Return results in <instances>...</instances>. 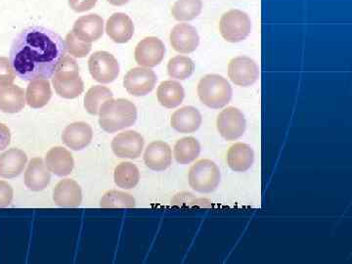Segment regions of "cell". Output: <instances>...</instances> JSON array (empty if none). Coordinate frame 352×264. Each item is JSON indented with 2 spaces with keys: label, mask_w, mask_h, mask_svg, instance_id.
Returning <instances> with one entry per match:
<instances>
[{
  "label": "cell",
  "mask_w": 352,
  "mask_h": 264,
  "mask_svg": "<svg viewBox=\"0 0 352 264\" xmlns=\"http://www.w3.org/2000/svg\"><path fill=\"white\" fill-rule=\"evenodd\" d=\"M66 43L59 34L34 25L27 28L14 38L9 60L21 80H48L66 56Z\"/></svg>",
  "instance_id": "6da1fadb"
},
{
  "label": "cell",
  "mask_w": 352,
  "mask_h": 264,
  "mask_svg": "<svg viewBox=\"0 0 352 264\" xmlns=\"http://www.w3.org/2000/svg\"><path fill=\"white\" fill-rule=\"evenodd\" d=\"M98 115L101 129L113 133L135 124L138 109L126 99H111L102 105Z\"/></svg>",
  "instance_id": "7a4b0ae2"
},
{
  "label": "cell",
  "mask_w": 352,
  "mask_h": 264,
  "mask_svg": "<svg viewBox=\"0 0 352 264\" xmlns=\"http://www.w3.org/2000/svg\"><path fill=\"white\" fill-rule=\"evenodd\" d=\"M52 83L55 91L62 98L75 99L82 94L85 85L75 59L69 56L62 59L53 75Z\"/></svg>",
  "instance_id": "3957f363"
},
{
  "label": "cell",
  "mask_w": 352,
  "mask_h": 264,
  "mask_svg": "<svg viewBox=\"0 0 352 264\" xmlns=\"http://www.w3.org/2000/svg\"><path fill=\"white\" fill-rule=\"evenodd\" d=\"M198 96L208 108H223L232 98V87L223 76L207 75L199 82Z\"/></svg>",
  "instance_id": "277c9868"
},
{
  "label": "cell",
  "mask_w": 352,
  "mask_h": 264,
  "mask_svg": "<svg viewBox=\"0 0 352 264\" xmlns=\"http://www.w3.org/2000/svg\"><path fill=\"white\" fill-rule=\"evenodd\" d=\"M189 184L199 193L208 194L219 187L221 175L217 164L210 160L197 162L189 170Z\"/></svg>",
  "instance_id": "5b68a950"
},
{
  "label": "cell",
  "mask_w": 352,
  "mask_h": 264,
  "mask_svg": "<svg viewBox=\"0 0 352 264\" xmlns=\"http://www.w3.org/2000/svg\"><path fill=\"white\" fill-rule=\"evenodd\" d=\"M252 21L247 13L241 10H230L222 15L219 22L222 38L231 43H240L252 32Z\"/></svg>",
  "instance_id": "8992f818"
},
{
  "label": "cell",
  "mask_w": 352,
  "mask_h": 264,
  "mask_svg": "<svg viewBox=\"0 0 352 264\" xmlns=\"http://www.w3.org/2000/svg\"><path fill=\"white\" fill-rule=\"evenodd\" d=\"M88 69L92 78L100 83L113 82L119 76L120 65L107 51H97L88 60Z\"/></svg>",
  "instance_id": "52a82bcc"
},
{
  "label": "cell",
  "mask_w": 352,
  "mask_h": 264,
  "mask_svg": "<svg viewBox=\"0 0 352 264\" xmlns=\"http://www.w3.org/2000/svg\"><path fill=\"white\" fill-rule=\"evenodd\" d=\"M217 131L228 141L236 140L245 133L247 122L244 113L239 109L228 107L222 110L217 117Z\"/></svg>",
  "instance_id": "ba28073f"
},
{
  "label": "cell",
  "mask_w": 352,
  "mask_h": 264,
  "mask_svg": "<svg viewBox=\"0 0 352 264\" xmlns=\"http://www.w3.org/2000/svg\"><path fill=\"white\" fill-rule=\"evenodd\" d=\"M228 76L231 82L238 87H251L258 80L259 69L251 58L236 57L228 65Z\"/></svg>",
  "instance_id": "9c48e42d"
},
{
  "label": "cell",
  "mask_w": 352,
  "mask_h": 264,
  "mask_svg": "<svg viewBox=\"0 0 352 264\" xmlns=\"http://www.w3.org/2000/svg\"><path fill=\"white\" fill-rule=\"evenodd\" d=\"M166 54V46L161 39L149 36L142 39L134 51L136 63L146 68H154L161 64Z\"/></svg>",
  "instance_id": "30bf717a"
},
{
  "label": "cell",
  "mask_w": 352,
  "mask_h": 264,
  "mask_svg": "<svg viewBox=\"0 0 352 264\" xmlns=\"http://www.w3.org/2000/svg\"><path fill=\"white\" fill-rule=\"evenodd\" d=\"M157 76L152 69L147 68H133L124 78V85L126 91L133 96L140 97L149 94L157 83Z\"/></svg>",
  "instance_id": "8fae6325"
},
{
  "label": "cell",
  "mask_w": 352,
  "mask_h": 264,
  "mask_svg": "<svg viewBox=\"0 0 352 264\" xmlns=\"http://www.w3.org/2000/svg\"><path fill=\"white\" fill-rule=\"evenodd\" d=\"M111 146L116 156L131 160L138 159L142 154L144 138L138 132L127 131L115 136Z\"/></svg>",
  "instance_id": "7c38bea8"
},
{
  "label": "cell",
  "mask_w": 352,
  "mask_h": 264,
  "mask_svg": "<svg viewBox=\"0 0 352 264\" xmlns=\"http://www.w3.org/2000/svg\"><path fill=\"white\" fill-rule=\"evenodd\" d=\"M170 39L173 50L182 54L194 52L200 44V36L195 28L185 23L173 28Z\"/></svg>",
  "instance_id": "4fadbf2b"
},
{
  "label": "cell",
  "mask_w": 352,
  "mask_h": 264,
  "mask_svg": "<svg viewBox=\"0 0 352 264\" xmlns=\"http://www.w3.org/2000/svg\"><path fill=\"white\" fill-rule=\"evenodd\" d=\"M72 32L83 43H94L103 36L104 21L97 14L82 16L76 21Z\"/></svg>",
  "instance_id": "5bb4252c"
},
{
  "label": "cell",
  "mask_w": 352,
  "mask_h": 264,
  "mask_svg": "<svg viewBox=\"0 0 352 264\" xmlns=\"http://www.w3.org/2000/svg\"><path fill=\"white\" fill-rule=\"evenodd\" d=\"M94 138V131L87 122H78L64 129L62 140L74 151H80L90 144Z\"/></svg>",
  "instance_id": "9a60e30c"
},
{
  "label": "cell",
  "mask_w": 352,
  "mask_h": 264,
  "mask_svg": "<svg viewBox=\"0 0 352 264\" xmlns=\"http://www.w3.org/2000/svg\"><path fill=\"white\" fill-rule=\"evenodd\" d=\"M53 201L61 208L80 207L82 201V188L75 180H61L53 190Z\"/></svg>",
  "instance_id": "2e32d148"
},
{
  "label": "cell",
  "mask_w": 352,
  "mask_h": 264,
  "mask_svg": "<svg viewBox=\"0 0 352 264\" xmlns=\"http://www.w3.org/2000/svg\"><path fill=\"white\" fill-rule=\"evenodd\" d=\"M50 171L46 168L41 157H34L28 164L25 173V184L27 188L34 192L43 191L50 185Z\"/></svg>",
  "instance_id": "e0dca14e"
},
{
  "label": "cell",
  "mask_w": 352,
  "mask_h": 264,
  "mask_svg": "<svg viewBox=\"0 0 352 264\" xmlns=\"http://www.w3.org/2000/svg\"><path fill=\"white\" fill-rule=\"evenodd\" d=\"M106 32L116 43H129L134 34L133 22L126 14H113L106 24Z\"/></svg>",
  "instance_id": "ac0fdd59"
},
{
  "label": "cell",
  "mask_w": 352,
  "mask_h": 264,
  "mask_svg": "<svg viewBox=\"0 0 352 264\" xmlns=\"http://www.w3.org/2000/svg\"><path fill=\"white\" fill-rule=\"evenodd\" d=\"M173 155L170 146L163 141H155L148 145L144 153V163L150 170L164 171L171 164Z\"/></svg>",
  "instance_id": "d6986e66"
},
{
  "label": "cell",
  "mask_w": 352,
  "mask_h": 264,
  "mask_svg": "<svg viewBox=\"0 0 352 264\" xmlns=\"http://www.w3.org/2000/svg\"><path fill=\"white\" fill-rule=\"evenodd\" d=\"M170 124L180 133H192L200 129L201 113L192 106L178 109L171 116Z\"/></svg>",
  "instance_id": "ffe728a7"
},
{
  "label": "cell",
  "mask_w": 352,
  "mask_h": 264,
  "mask_svg": "<svg viewBox=\"0 0 352 264\" xmlns=\"http://www.w3.org/2000/svg\"><path fill=\"white\" fill-rule=\"evenodd\" d=\"M45 166L50 173L62 177L71 175L75 162L68 150L63 147H54L46 154Z\"/></svg>",
  "instance_id": "44dd1931"
},
{
  "label": "cell",
  "mask_w": 352,
  "mask_h": 264,
  "mask_svg": "<svg viewBox=\"0 0 352 264\" xmlns=\"http://www.w3.org/2000/svg\"><path fill=\"white\" fill-rule=\"evenodd\" d=\"M28 157L24 151L12 148L0 155V177L14 178L24 171Z\"/></svg>",
  "instance_id": "7402d4cb"
},
{
  "label": "cell",
  "mask_w": 352,
  "mask_h": 264,
  "mask_svg": "<svg viewBox=\"0 0 352 264\" xmlns=\"http://www.w3.org/2000/svg\"><path fill=\"white\" fill-rule=\"evenodd\" d=\"M254 153L251 146L239 142L231 146L227 152V164L229 168L237 173H245L252 168Z\"/></svg>",
  "instance_id": "603a6c76"
},
{
  "label": "cell",
  "mask_w": 352,
  "mask_h": 264,
  "mask_svg": "<svg viewBox=\"0 0 352 264\" xmlns=\"http://www.w3.org/2000/svg\"><path fill=\"white\" fill-rule=\"evenodd\" d=\"M25 105L24 89L17 85H0V111L6 113H19Z\"/></svg>",
  "instance_id": "cb8c5ba5"
},
{
  "label": "cell",
  "mask_w": 352,
  "mask_h": 264,
  "mask_svg": "<svg viewBox=\"0 0 352 264\" xmlns=\"http://www.w3.org/2000/svg\"><path fill=\"white\" fill-rule=\"evenodd\" d=\"M52 97L50 82L45 78L32 80L25 91V103L31 108L39 109L47 105Z\"/></svg>",
  "instance_id": "d4e9b609"
},
{
  "label": "cell",
  "mask_w": 352,
  "mask_h": 264,
  "mask_svg": "<svg viewBox=\"0 0 352 264\" xmlns=\"http://www.w3.org/2000/svg\"><path fill=\"white\" fill-rule=\"evenodd\" d=\"M157 97L160 104L164 108H176L184 99V88L175 80H164L157 87Z\"/></svg>",
  "instance_id": "484cf974"
},
{
  "label": "cell",
  "mask_w": 352,
  "mask_h": 264,
  "mask_svg": "<svg viewBox=\"0 0 352 264\" xmlns=\"http://www.w3.org/2000/svg\"><path fill=\"white\" fill-rule=\"evenodd\" d=\"M116 185L120 188L129 190L134 188L140 179V173L135 164L124 162L118 164L113 175Z\"/></svg>",
  "instance_id": "4316f807"
},
{
  "label": "cell",
  "mask_w": 352,
  "mask_h": 264,
  "mask_svg": "<svg viewBox=\"0 0 352 264\" xmlns=\"http://www.w3.org/2000/svg\"><path fill=\"white\" fill-rule=\"evenodd\" d=\"M201 153V145L194 138H184L178 140L175 146L173 154L176 162L180 164H187L195 161Z\"/></svg>",
  "instance_id": "83f0119b"
},
{
  "label": "cell",
  "mask_w": 352,
  "mask_h": 264,
  "mask_svg": "<svg viewBox=\"0 0 352 264\" xmlns=\"http://www.w3.org/2000/svg\"><path fill=\"white\" fill-rule=\"evenodd\" d=\"M113 92L108 87L94 85L85 96V108L90 115H98L105 102L113 99Z\"/></svg>",
  "instance_id": "f1b7e54d"
},
{
  "label": "cell",
  "mask_w": 352,
  "mask_h": 264,
  "mask_svg": "<svg viewBox=\"0 0 352 264\" xmlns=\"http://www.w3.org/2000/svg\"><path fill=\"white\" fill-rule=\"evenodd\" d=\"M201 8V0H177L171 8V14L176 21L188 22L200 15Z\"/></svg>",
  "instance_id": "f546056e"
},
{
  "label": "cell",
  "mask_w": 352,
  "mask_h": 264,
  "mask_svg": "<svg viewBox=\"0 0 352 264\" xmlns=\"http://www.w3.org/2000/svg\"><path fill=\"white\" fill-rule=\"evenodd\" d=\"M195 64L191 58L178 55L171 58L168 64V73L170 78L184 80L193 75Z\"/></svg>",
  "instance_id": "4dcf8cb0"
},
{
  "label": "cell",
  "mask_w": 352,
  "mask_h": 264,
  "mask_svg": "<svg viewBox=\"0 0 352 264\" xmlns=\"http://www.w3.org/2000/svg\"><path fill=\"white\" fill-rule=\"evenodd\" d=\"M100 207L103 208H133L135 207V199L126 192L112 190L102 197Z\"/></svg>",
  "instance_id": "1f68e13d"
},
{
  "label": "cell",
  "mask_w": 352,
  "mask_h": 264,
  "mask_svg": "<svg viewBox=\"0 0 352 264\" xmlns=\"http://www.w3.org/2000/svg\"><path fill=\"white\" fill-rule=\"evenodd\" d=\"M65 43H66V50L69 51L71 56L75 58L87 57L92 48L91 43H83V41L76 38L73 32H69L67 34Z\"/></svg>",
  "instance_id": "d6a6232c"
},
{
  "label": "cell",
  "mask_w": 352,
  "mask_h": 264,
  "mask_svg": "<svg viewBox=\"0 0 352 264\" xmlns=\"http://www.w3.org/2000/svg\"><path fill=\"white\" fill-rule=\"evenodd\" d=\"M16 78V74L11 66L10 60L0 57V85H11Z\"/></svg>",
  "instance_id": "836d02e7"
},
{
  "label": "cell",
  "mask_w": 352,
  "mask_h": 264,
  "mask_svg": "<svg viewBox=\"0 0 352 264\" xmlns=\"http://www.w3.org/2000/svg\"><path fill=\"white\" fill-rule=\"evenodd\" d=\"M173 205L182 206V205H190L192 206H200V207H210V206L206 205V204H210V201L208 200H199L195 197L190 193H180L175 197L173 201H171Z\"/></svg>",
  "instance_id": "e575fe53"
},
{
  "label": "cell",
  "mask_w": 352,
  "mask_h": 264,
  "mask_svg": "<svg viewBox=\"0 0 352 264\" xmlns=\"http://www.w3.org/2000/svg\"><path fill=\"white\" fill-rule=\"evenodd\" d=\"M14 191L10 184L0 180V208H7L13 200Z\"/></svg>",
  "instance_id": "d590c367"
},
{
  "label": "cell",
  "mask_w": 352,
  "mask_h": 264,
  "mask_svg": "<svg viewBox=\"0 0 352 264\" xmlns=\"http://www.w3.org/2000/svg\"><path fill=\"white\" fill-rule=\"evenodd\" d=\"M97 0H69V6L78 13L87 12L96 6Z\"/></svg>",
  "instance_id": "8d00e7d4"
},
{
  "label": "cell",
  "mask_w": 352,
  "mask_h": 264,
  "mask_svg": "<svg viewBox=\"0 0 352 264\" xmlns=\"http://www.w3.org/2000/svg\"><path fill=\"white\" fill-rule=\"evenodd\" d=\"M11 141L10 129L4 124H0V151H3Z\"/></svg>",
  "instance_id": "74e56055"
},
{
  "label": "cell",
  "mask_w": 352,
  "mask_h": 264,
  "mask_svg": "<svg viewBox=\"0 0 352 264\" xmlns=\"http://www.w3.org/2000/svg\"><path fill=\"white\" fill-rule=\"evenodd\" d=\"M109 3L115 6H122L124 4L129 3V0H107Z\"/></svg>",
  "instance_id": "f35d334b"
}]
</instances>
